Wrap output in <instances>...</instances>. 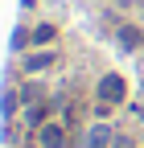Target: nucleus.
Wrapping results in <instances>:
<instances>
[{
	"label": "nucleus",
	"instance_id": "obj_1",
	"mask_svg": "<svg viewBox=\"0 0 144 148\" xmlns=\"http://www.w3.org/2000/svg\"><path fill=\"white\" fill-rule=\"evenodd\" d=\"M95 99H99L103 107L123 103V99H128V82H123V74H103L99 86H95Z\"/></svg>",
	"mask_w": 144,
	"mask_h": 148
},
{
	"label": "nucleus",
	"instance_id": "obj_3",
	"mask_svg": "<svg viewBox=\"0 0 144 148\" xmlns=\"http://www.w3.org/2000/svg\"><path fill=\"white\" fill-rule=\"evenodd\" d=\"M53 62H58V53H53V49H45V53H29V58H25V74H41V70H49Z\"/></svg>",
	"mask_w": 144,
	"mask_h": 148
},
{
	"label": "nucleus",
	"instance_id": "obj_5",
	"mask_svg": "<svg viewBox=\"0 0 144 148\" xmlns=\"http://www.w3.org/2000/svg\"><path fill=\"white\" fill-rule=\"evenodd\" d=\"M107 144H111V127H107V123H95V127H91V140H86V148H107Z\"/></svg>",
	"mask_w": 144,
	"mask_h": 148
},
{
	"label": "nucleus",
	"instance_id": "obj_6",
	"mask_svg": "<svg viewBox=\"0 0 144 148\" xmlns=\"http://www.w3.org/2000/svg\"><path fill=\"white\" fill-rule=\"evenodd\" d=\"M53 37H58V25H37V29L29 33V41H37V45H49Z\"/></svg>",
	"mask_w": 144,
	"mask_h": 148
},
{
	"label": "nucleus",
	"instance_id": "obj_2",
	"mask_svg": "<svg viewBox=\"0 0 144 148\" xmlns=\"http://www.w3.org/2000/svg\"><path fill=\"white\" fill-rule=\"evenodd\" d=\"M41 148H66V127L62 123H41Z\"/></svg>",
	"mask_w": 144,
	"mask_h": 148
},
{
	"label": "nucleus",
	"instance_id": "obj_7",
	"mask_svg": "<svg viewBox=\"0 0 144 148\" xmlns=\"http://www.w3.org/2000/svg\"><path fill=\"white\" fill-rule=\"evenodd\" d=\"M115 148H136V144H132L128 136H115Z\"/></svg>",
	"mask_w": 144,
	"mask_h": 148
},
{
	"label": "nucleus",
	"instance_id": "obj_4",
	"mask_svg": "<svg viewBox=\"0 0 144 148\" xmlns=\"http://www.w3.org/2000/svg\"><path fill=\"white\" fill-rule=\"evenodd\" d=\"M119 45H123V49H140V45H144V29H136V25H119Z\"/></svg>",
	"mask_w": 144,
	"mask_h": 148
}]
</instances>
